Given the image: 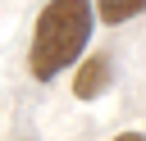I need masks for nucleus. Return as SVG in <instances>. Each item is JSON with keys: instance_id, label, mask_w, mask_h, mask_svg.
I'll return each instance as SVG.
<instances>
[{"instance_id": "obj_1", "label": "nucleus", "mask_w": 146, "mask_h": 141, "mask_svg": "<svg viewBox=\"0 0 146 141\" xmlns=\"http://www.w3.org/2000/svg\"><path fill=\"white\" fill-rule=\"evenodd\" d=\"M96 27V0H46V9L32 23V45H27V73L36 82H55L68 73L91 41Z\"/></svg>"}, {"instance_id": "obj_2", "label": "nucleus", "mask_w": 146, "mask_h": 141, "mask_svg": "<svg viewBox=\"0 0 146 141\" xmlns=\"http://www.w3.org/2000/svg\"><path fill=\"white\" fill-rule=\"evenodd\" d=\"M110 86H114V55H105V50L82 55L78 73H73V96L78 100H100Z\"/></svg>"}, {"instance_id": "obj_3", "label": "nucleus", "mask_w": 146, "mask_h": 141, "mask_svg": "<svg viewBox=\"0 0 146 141\" xmlns=\"http://www.w3.org/2000/svg\"><path fill=\"white\" fill-rule=\"evenodd\" d=\"M141 14H146V0H96V18L110 23V27H123Z\"/></svg>"}, {"instance_id": "obj_4", "label": "nucleus", "mask_w": 146, "mask_h": 141, "mask_svg": "<svg viewBox=\"0 0 146 141\" xmlns=\"http://www.w3.org/2000/svg\"><path fill=\"white\" fill-rule=\"evenodd\" d=\"M114 141H146V132H119Z\"/></svg>"}]
</instances>
